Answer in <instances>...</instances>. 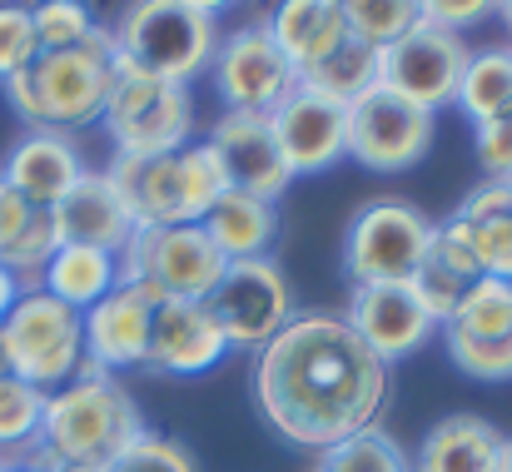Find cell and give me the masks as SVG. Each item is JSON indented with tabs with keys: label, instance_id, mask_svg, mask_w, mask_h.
<instances>
[{
	"label": "cell",
	"instance_id": "obj_21",
	"mask_svg": "<svg viewBox=\"0 0 512 472\" xmlns=\"http://www.w3.org/2000/svg\"><path fill=\"white\" fill-rule=\"evenodd\" d=\"M478 279H483V269H478L473 249L463 244V234L453 224H438L433 229V244H428V259L418 264V274L408 279V289L418 294V304L428 309L433 323H448Z\"/></svg>",
	"mask_w": 512,
	"mask_h": 472
},
{
	"label": "cell",
	"instance_id": "obj_1",
	"mask_svg": "<svg viewBox=\"0 0 512 472\" xmlns=\"http://www.w3.org/2000/svg\"><path fill=\"white\" fill-rule=\"evenodd\" d=\"M259 413L299 448H334L378 423L388 363L348 328V318H289L254 363Z\"/></svg>",
	"mask_w": 512,
	"mask_h": 472
},
{
	"label": "cell",
	"instance_id": "obj_7",
	"mask_svg": "<svg viewBox=\"0 0 512 472\" xmlns=\"http://www.w3.org/2000/svg\"><path fill=\"white\" fill-rule=\"evenodd\" d=\"M224 269H229V259L214 249L204 224L135 229L130 244L120 249V279L125 284H150L165 299H189V304H204Z\"/></svg>",
	"mask_w": 512,
	"mask_h": 472
},
{
	"label": "cell",
	"instance_id": "obj_9",
	"mask_svg": "<svg viewBox=\"0 0 512 472\" xmlns=\"http://www.w3.org/2000/svg\"><path fill=\"white\" fill-rule=\"evenodd\" d=\"M204 309L214 314L224 343L259 353L294 318V289H289V279H284V269L274 259H239V264H229L219 274V284L204 299Z\"/></svg>",
	"mask_w": 512,
	"mask_h": 472
},
{
	"label": "cell",
	"instance_id": "obj_28",
	"mask_svg": "<svg viewBox=\"0 0 512 472\" xmlns=\"http://www.w3.org/2000/svg\"><path fill=\"white\" fill-rule=\"evenodd\" d=\"M299 85H309V90H319V95H329L339 105H353V100H363L378 85V50H368V45H358L348 35L329 60H319L314 70L299 75Z\"/></svg>",
	"mask_w": 512,
	"mask_h": 472
},
{
	"label": "cell",
	"instance_id": "obj_43",
	"mask_svg": "<svg viewBox=\"0 0 512 472\" xmlns=\"http://www.w3.org/2000/svg\"><path fill=\"white\" fill-rule=\"evenodd\" d=\"M10 373V358H5V338H0V378Z\"/></svg>",
	"mask_w": 512,
	"mask_h": 472
},
{
	"label": "cell",
	"instance_id": "obj_37",
	"mask_svg": "<svg viewBox=\"0 0 512 472\" xmlns=\"http://www.w3.org/2000/svg\"><path fill=\"white\" fill-rule=\"evenodd\" d=\"M35 55H40V40H35L30 10L25 5H0V80L20 75Z\"/></svg>",
	"mask_w": 512,
	"mask_h": 472
},
{
	"label": "cell",
	"instance_id": "obj_4",
	"mask_svg": "<svg viewBox=\"0 0 512 472\" xmlns=\"http://www.w3.org/2000/svg\"><path fill=\"white\" fill-rule=\"evenodd\" d=\"M110 35L135 70L174 85H189L204 65H214L219 50V20L204 0H145L125 10L120 30Z\"/></svg>",
	"mask_w": 512,
	"mask_h": 472
},
{
	"label": "cell",
	"instance_id": "obj_30",
	"mask_svg": "<svg viewBox=\"0 0 512 472\" xmlns=\"http://www.w3.org/2000/svg\"><path fill=\"white\" fill-rule=\"evenodd\" d=\"M443 328H458L473 338H512V284L508 279H478Z\"/></svg>",
	"mask_w": 512,
	"mask_h": 472
},
{
	"label": "cell",
	"instance_id": "obj_17",
	"mask_svg": "<svg viewBox=\"0 0 512 472\" xmlns=\"http://www.w3.org/2000/svg\"><path fill=\"white\" fill-rule=\"evenodd\" d=\"M50 214H55L60 244H85V249H100V254H115V259L130 244V234L140 229L110 174H80V184Z\"/></svg>",
	"mask_w": 512,
	"mask_h": 472
},
{
	"label": "cell",
	"instance_id": "obj_13",
	"mask_svg": "<svg viewBox=\"0 0 512 472\" xmlns=\"http://www.w3.org/2000/svg\"><path fill=\"white\" fill-rule=\"evenodd\" d=\"M209 150L219 155L224 174H229V189H244L254 199H279L294 179L289 159L279 150V135H274V120L269 115H244V110H224L209 130Z\"/></svg>",
	"mask_w": 512,
	"mask_h": 472
},
{
	"label": "cell",
	"instance_id": "obj_19",
	"mask_svg": "<svg viewBox=\"0 0 512 472\" xmlns=\"http://www.w3.org/2000/svg\"><path fill=\"white\" fill-rule=\"evenodd\" d=\"M80 174H85V164L75 155V145H70L65 135H55V130L25 135V140L10 150L5 169H0V179H5L30 209H55V204L80 184Z\"/></svg>",
	"mask_w": 512,
	"mask_h": 472
},
{
	"label": "cell",
	"instance_id": "obj_46",
	"mask_svg": "<svg viewBox=\"0 0 512 472\" xmlns=\"http://www.w3.org/2000/svg\"><path fill=\"white\" fill-rule=\"evenodd\" d=\"M5 472H30V468H15V463H10V468H5Z\"/></svg>",
	"mask_w": 512,
	"mask_h": 472
},
{
	"label": "cell",
	"instance_id": "obj_25",
	"mask_svg": "<svg viewBox=\"0 0 512 472\" xmlns=\"http://www.w3.org/2000/svg\"><path fill=\"white\" fill-rule=\"evenodd\" d=\"M214 249L239 264V259H269V244L279 239V209L269 199H254L244 189H224L219 204L199 219Z\"/></svg>",
	"mask_w": 512,
	"mask_h": 472
},
{
	"label": "cell",
	"instance_id": "obj_36",
	"mask_svg": "<svg viewBox=\"0 0 512 472\" xmlns=\"http://www.w3.org/2000/svg\"><path fill=\"white\" fill-rule=\"evenodd\" d=\"M30 20H35L40 50H70V45H80V40L95 30V25H90V10L75 5V0H45V5L30 10Z\"/></svg>",
	"mask_w": 512,
	"mask_h": 472
},
{
	"label": "cell",
	"instance_id": "obj_11",
	"mask_svg": "<svg viewBox=\"0 0 512 472\" xmlns=\"http://www.w3.org/2000/svg\"><path fill=\"white\" fill-rule=\"evenodd\" d=\"M428 140H433V115L408 105L388 85H373L348 110V155L363 169H378V174L413 169L428 155Z\"/></svg>",
	"mask_w": 512,
	"mask_h": 472
},
{
	"label": "cell",
	"instance_id": "obj_10",
	"mask_svg": "<svg viewBox=\"0 0 512 472\" xmlns=\"http://www.w3.org/2000/svg\"><path fill=\"white\" fill-rule=\"evenodd\" d=\"M463 70H468V40L433 20H418L398 45L378 55V85H388L393 95H403L428 115L458 100Z\"/></svg>",
	"mask_w": 512,
	"mask_h": 472
},
{
	"label": "cell",
	"instance_id": "obj_12",
	"mask_svg": "<svg viewBox=\"0 0 512 472\" xmlns=\"http://www.w3.org/2000/svg\"><path fill=\"white\" fill-rule=\"evenodd\" d=\"M214 85L219 95L229 100V110H244V115H274L294 85H299V70L284 60V50L274 45L269 25H244L234 30L219 50H214Z\"/></svg>",
	"mask_w": 512,
	"mask_h": 472
},
{
	"label": "cell",
	"instance_id": "obj_2",
	"mask_svg": "<svg viewBox=\"0 0 512 472\" xmlns=\"http://www.w3.org/2000/svg\"><path fill=\"white\" fill-rule=\"evenodd\" d=\"M110 90H115V35L100 25L70 50H40L20 75L5 80V100L15 105V115L55 135L105 120Z\"/></svg>",
	"mask_w": 512,
	"mask_h": 472
},
{
	"label": "cell",
	"instance_id": "obj_34",
	"mask_svg": "<svg viewBox=\"0 0 512 472\" xmlns=\"http://www.w3.org/2000/svg\"><path fill=\"white\" fill-rule=\"evenodd\" d=\"M448 358L478 383L512 378V338H473V333L448 328Z\"/></svg>",
	"mask_w": 512,
	"mask_h": 472
},
{
	"label": "cell",
	"instance_id": "obj_23",
	"mask_svg": "<svg viewBox=\"0 0 512 472\" xmlns=\"http://www.w3.org/2000/svg\"><path fill=\"white\" fill-rule=\"evenodd\" d=\"M269 35H274V45L284 50V60L304 75V70H314L319 60H329L343 40H348L343 5L339 0H289V5L274 10Z\"/></svg>",
	"mask_w": 512,
	"mask_h": 472
},
{
	"label": "cell",
	"instance_id": "obj_38",
	"mask_svg": "<svg viewBox=\"0 0 512 472\" xmlns=\"http://www.w3.org/2000/svg\"><path fill=\"white\" fill-rule=\"evenodd\" d=\"M478 159L498 184H512V120L478 125Z\"/></svg>",
	"mask_w": 512,
	"mask_h": 472
},
{
	"label": "cell",
	"instance_id": "obj_16",
	"mask_svg": "<svg viewBox=\"0 0 512 472\" xmlns=\"http://www.w3.org/2000/svg\"><path fill=\"white\" fill-rule=\"evenodd\" d=\"M348 328L383 358H403L413 353L428 333H433V318L418 304V294L408 284H353V299H348Z\"/></svg>",
	"mask_w": 512,
	"mask_h": 472
},
{
	"label": "cell",
	"instance_id": "obj_32",
	"mask_svg": "<svg viewBox=\"0 0 512 472\" xmlns=\"http://www.w3.org/2000/svg\"><path fill=\"white\" fill-rule=\"evenodd\" d=\"M179 189H184L189 224H199L219 204V194L229 189V174H224V164H219V155L209 145H184L179 150Z\"/></svg>",
	"mask_w": 512,
	"mask_h": 472
},
{
	"label": "cell",
	"instance_id": "obj_24",
	"mask_svg": "<svg viewBox=\"0 0 512 472\" xmlns=\"http://www.w3.org/2000/svg\"><path fill=\"white\" fill-rule=\"evenodd\" d=\"M413 472H503V433L473 413L433 423Z\"/></svg>",
	"mask_w": 512,
	"mask_h": 472
},
{
	"label": "cell",
	"instance_id": "obj_47",
	"mask_svg": "<svg viewBox=\"0 0 512 472\" xmlns=\"http://www.w3.org/2000/svg\"><path fill=\"white\" fill-rule=\"evenodd\" d=\"M5 468H10V463H5V458H0V472H5Z\"/></svg>",
	"mask_w": 512,
	"mask_h": 472
},
{
	"label": "cell",
	"instance_id": "obj_15",
	"mask_svg": "<svg viewBox=\"0 0 512 472\" xmlns=\"http://www.w3.org/2000/svg\"><path fill=\"white\" fill-rule=\"evenodd\" d=\"M348 110L353 105H339L309 85H294V95L269 115L294 174H319L348 155Z\"/></svg>",
	"mask_w": 512,
	"mask_h": 472
},
{
	"label": "cell",
	"instance_id": "obj_22",
	"mask_svg": "<svg viewBox=\"0 0 512 472\" xmlns=\"http://www.w3.org/2000/svg\"><path fill=\"white\" fill-rule=\"evenodd\" d=\"M463 244L473 249L483 279H508L512 284V184H483L468 194V204L448 219Z\"/></svg>",
	"mask_w": 512,
	"mask_h": 472
},
{
	"label": "cell",
	"instance_id": "obj_42",
	"mask_svg": "<svg viewBox=\"0 0 512 472\" xmlns=\"http://www.w3.org/2000/svg\"><path fill=\"white\" fill-rule=\"evenodd\" d=\"M503 472H512V438H503Z\"/></svg>",
	"mask_w": 512,
	"mask_h": 472
},
{
	"label": "cell",
	"instance_id": "obj_6",
	"mask_svg": "<svg viewBox=\"0 0 512 472\" xmlns=\"http://www.w3.org/2000/svg\"><path fill=\"white\" fill-rule=\"evenodd\" d=\"M105 130L120 145V155H174L189 145V130H194L189 90L135 70L115 50V90L105 105Z\"/></svg>",
	"mask_w": 512,
	"mask_h": 472
},
{
	"label": "cell",
	"instance_id": "obj_5",
	"mask_svg": "<svg viewBox=\"0 0 512 472\" xmlns=\"http://www.w3.org/2000/svg\"><path fill=\"white\" fill-rule=\"evenodd\" d=\"M10 373L40 393H55L85 373V314L50 299L45 289H30L15 299V309L0 323Z\"/></svg>",
	"mask_w": 512,
	"mask_h": 472
},
{
	"label": "cell",
	"instance_id": "obj_33",
	"mask_svg": "<svg viewBox=\"0 0 512 472\" xmlns=\"http://www.w3.org/2000/svg\"><path fill=\"white\" fill-rule=\"evenodd\" d=\"M40 418H45V393L20 383L15 373L0 378V448H25L40 438Z\"/></svg>",
	"mask_w": 512,
	"mask_h": 472
},
{
	"label": "cell",
	"instance_id": "obj_31",
	"mask_svg": "<svg viewBox=\"0 0 512 472\" xmlns=\"http://www.w3.org/2000/svg\"><path fill=\"white\" fill-rule=\"evenodd\" d=\"M319 472H413L403 448L383 433V428H363L353 438H343L334 448H324V468Z\"/></svg>",
	"mask_w": 512,
	"mask_h": 472
},
{
	"label": "cell",
	"instance_id": "obj_40",
	"mask_svg": "<svg viewBox=\"0 0 512 472\" xmlns=\"http://www.w3.org/2000/svg\"><path fill=\"white\" fill-rule=\"evenodd\" d=\"M30 214H35V209H30V204L0 179V254H5V249L15 244V234L30 224Z\"/></svg>",
	"mask_w": 512,
	"mask_h": 472
},
{
	"label": "cell",
	"instance_id": "obj_35",
	"mask_svg": "<svg viewBox=\"0 0 512 472\" xmlns=\"http://www.w3.org/2000/svg\"><path fill=\"white\" fill-rule=\"evenodd\" d=\"M105 472H199V468H194V458H189L184 443H174L165 433H150V428H145Z\"/></svg>",
	"mask_w": 512,
	"mask_h": 472
},
{
	"label": "cell",
	"instance_id": "obj_39",
	"mask_svg": "<svg viewBox=\"0 0 512 472\" xmlns=\"http://www.w3.org/2000/svg\"><path fill=\"white\" fill-rule=\"evenodd\" d=\"M483 15H488L483 0H428V5H423V20H433V25L453 30V35H458V25H473V20H483Z\"/></svg>",
	"mask_w": 512,
	"mask_h": 472
},
{
	"label": "cell",
	"instance_id": "obj_26",
	"mask_svg": "<svg viewBox=\"0 0 512 472\" xmlns=\"http://www.w3.org/2000/svg\"><path fill=\"white\" fill-rule=\"evenodd\" d=\"M120 284V259L115 254H100V249H85V244H60V254L50 259L40 289L60 304H70L75 314L95 309L110 289Z\"/></svg>",
	"mask_w": 512,
	"mask_h": 472
},
{
	"label": "cell",
	"instance_id": "obj_8",
	"mask_svg": "<svg viewBox=\"0 0 512 472\" xmlns=\"http://www.w3.org/2000/svg\"><path fill=\"white\" fill-rule=\"evenodd\" d=\"M433 229L438 224H428V214L403 199H378L358 209L348 229V254H343L353 284H408L418 264L428 259Z\"/></svg>",
	"mask_w": 512,
	"mask_h": 472
},
{
	"label": "cell",
	"instance_id": "obj_41",
	"mask_svg": "<svg viewBox=\"0 0 512 472\" xmlns=\"http://www.w3.org/2000/svg\"><path fill=\"white\" fill-rule=\"evenodd\" d=\"M15 299H20V284L10 279V269H0V323H5V314L15 309Z\"/></svg>",
	"mask_w": 512,
	"mask_h": 472
},
{
	"label": "cell",
	"instance_id": "obj_18",
	"mask_svg": "<svg viewBox=\"0 0 512 472\" xmlns=\"http://www.w3.org/2000/svg\"><path fill=\"white\" fill-rule=\"evenodd\" d=\"M224 333L204 304L165 299L150 318V343H145V368L155 373H204L224 358Z\"/></svg>",
	"mask_w": 512,
	"mask_h": 472
},
{
	"label": "cell",
	"instance_id": "obj_44",
	"mask_svg": "<svg viewBox=\"0 0 512 472\" xmlns=\"http://www.w3.org/2000/svg\"><path fill=\"white\" fill-rule=\"evenodd\" d=\"M55 472H105V468H75V463H65V468H55Z\"/></svg>",
	"mask_w": 512,
	"mask_h": 472
},
{
	"label": "cell",
	"instance_id": "obj_45",
	"mask_svg": "<svg viewBox=\"0 0 512 472\" xmlns=\"http://www.w3.org/2000/svg\"><path fill=\"white\" fill-rule=\"evenodd\" d=\"M503 20H508V30H512V0H508V5H503Z\"/></svg>",
	"mask_w": 512,
	"mask_h": 472
},
{
	"label": "cell",
	"instance_id": "obj_14",
	"mask_svg": "<svg viewBox=\"0 0 512 472\" xmlns=\"http://www.w3.org/2000/svg\"><path fill=\"white\" fill-rule=\"evenodd\" d=\"M165 304L160 289L150 284H115L95 309H85V358L110 373V368H145V343H150V318Z\"/></svg>",
	"mask_w": 512,
	"mask_h": 472
},
{
	"label": "cell",
	"instance_id": "obj_29",
	"mask_svg": "<svg viewBox=\"0 0 512 472\" xmlns=\"http://www.w3.org/2000/svg\"><path fill=\"white\" fill-rule=\"evenodd\" d=\"M418 20H423V5H413V0H348V5H343L348 35H353L358 45L378 50V55H383L388 45H398Z\"/></svg>",
	"mask_w": 512,
	"mask_h": 472
},
{
	"label": "cell",
	"instance_id": "obj_20",
	"mask_svg": "<svg viewBox=\"0 0 512 472\" xmlns=\"http://www.w3.org/2000/svg\"><path fill=\"white\" fill-rule=\"evenodd\" d=\"M105 174L125 194V204H130V214H135L140 229L189 224L184 189H179V150L174 155H120Z\"/></svg>",
	"mask_w": 512,
	"mask_h": 472
},
{
	"label": "cell",
	"instance_id": "obj_3",
	"mask_svg": "<svg viewBox=\"0 0 512 472\" xmlns=\"http://www.w3.org/2000/svg\"><path fill=\"white\" fill-rule=\"evenodd\" d=\"M145 433V418L130 398L125 383L110 373L75 378L55 393H45V418H40V448L65 468H110L135 438Z\"/></svg>",
	"mask_w": 512,
	"mask_h": 472
},
{
	"label": "cell",
	"instance_id": "obj_27",
	"mask_svg": "<svg viewBox=\"0 0 512 472\" xmlns=\"http://www.w3.org/2000/svg\"><path fill=\"white\" fill-rule=\"evenodd\" d=\"M453 105H463V115L478 120V125L512 120V45H493V50L468 55V70H463Z\"/></svg>",
	"mask_w": 512,
	"mask_h": 472
}]
</instances>
